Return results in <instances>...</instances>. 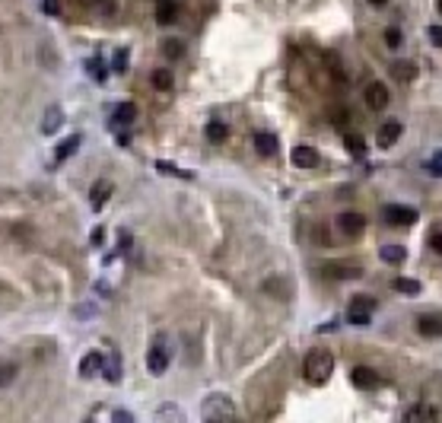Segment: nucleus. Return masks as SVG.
I'll list each match as a JSON object with an SVG mask.
<instances>
[{
  "label": "nucleus",
  "instance_id": "25",
  "mask_svg": "<svg viewBox=\"0 0 442 423\" xmlns=\"http://www.w3.org/2000/svg\"><path fill=\"white\" fill-rule=\"evenodd\" d=\"M156 420H179L181 423V420H185V410L175 408V404H165V408L156 414Z\"/></svg>",
  "mask_w": 442,
  "mask_h": 423
},
{
  "label": "nucleus",
  "instance_id": "16",
  "mask_svg": "<svg viewBox=\"0 0 442 423\" xmlns=\"http://www.w3.org/2000/svg\"><path fill=\"white\" fill-rule=\"evenodd\" d=\"M417 328H420V334H423V338H439V331H442V328H439V315H436V312H433V315H420L417 318Z\"/></svg>",
  "mask_w": 442,
  "mask_h": 423
},
{
  "label": "nucleus",
  "instance_id": "3",
  "mask_svg": "<svg viewBox=\"0 0 442 423\" xmlns=\"http://www.w3.org/2000/svg\"><path fill=\"white\" fill-rule=\"evenodd\" d=\"M204 417H207V420H226V417H236L233 401L223 398V395H210L207 404H204Z\"/></svg>",
  "mask_w": 442,
  "mask_h": 423
},
{
  "label": "nucleus",
  "instance_id": "40",
  "mask_svg": "<svg viewBox=\"0 0 442 423\" xmlns=\"http://www.w3.org/2000/svg\"><path fill=\"white\" fill-rule=\"evenodd\" d=\"M369 3H373V7H382V3H388V0H369Z\"/></svg>",
  "mask_w": 442,
  "mask_h": 423
},
{
  "label": "nucleus",
  "instance_id": "39",
  "mask_svg": "<svg viewBox=\"0 0 442 423\" xmlns=\"http://www.w3.org/2000/svg\"><path fill=\"white\" fill-rule=\"evenodd\" d=\"M347 147H350V150H357V153H363V140H360V137H347Z\"/></svg>",
  "mask_w": 442,
  "mask_h": 423
},
{
  "label": "nucleus",
  "instance_id": "24",
  "mask_svg": "<svg viewBox=\"0 0 442 423\" xmlns=\"http://www.w3.org/2000/svg\"><path fill=\"white\" fill-rule=\"evenodd\" d=\"M86 67H90V76H92V80H99V83L108 76V70H105V64L99 58H90V60H86Z\"/></svg>",
  "mask_w": 442,
  "mask_h": 423
},
{
  "label": "nucleus",
  "instance_id": "17",
  "mask_svg": "<svg viewBox=\"0 0 442 423\" xmlns=\"http://www.w3.org/2000/svg\"><path fill=\"white\" fill-rule=\"evenodd\" d=\"M102 376L108 379L112 385H115V382H121V360H118V354H112L108 360L102 356Z\"/></svg>",
  "mask_w": 442,
  "mask_h": 423
},
{
  "label": "nucleus",
  "instance_id": "31",
  "mask_svg": "<svg viewBox=\"0 0 442 423\" xmlns=\"http://www.w3.org/2000/svg\"><path fill=\"white\" fill-rule=\"evenodd\" d=\"M156 169H159V172H163V175H181V179H191V175H188V172H181L179 166H172V163H165V159H159V163H156Z\"/></svg>",
  "mask_w": 442,
  "mask_h": 423
},
{
  "label": "nucleus",
  "instance_id": "34",
  "mask_svg": "<svg viewBox=\"0 0 442 423\" xmlns=\"http://www.w3.org/2000/svg\"><path fill=\"white\" fill-rule=\"evenodd\" d=\"M42 10H45L48 16H60V0H45V3H42Z\"/></svg>",
  "mask_w": 442,
  "mask_h": 423
},
{
  "label": "nucleus",
  "instance_id": "15",
  "mask_svg": "<svg viewBox=\"0 0 442 423\" xmlns=\"http://www.w3.org/2000/svg\"><path fill=\"white\" fill-rule=\"evenodd\" d=\"M60 124H64V112H60V106H51L42 118V134H54Z\"/></svg>",
  "mask_w": 442,
  "mask_h": 423
},
{
  "label": "nucleus",
  "instance_id": "29",
  "mask_svg": "<svg viewBox=\"0 0 442 423\" xmlns=\"http://www.w3.org/2000/svg\"><path fill=\"white\" fill-rule=\"evenodd\" d=\"M16 379V366L13 363H0V388H7Z\"/></svg>",
  "mask_w": 442,
  "mask_h": 423
},
{
  "label": "nucleus",
  "instance_id": "11",
  "mask_svg": "<svg viewBox=\"0 0 442 423\" xmlns=\"http://www.w3.org/2000/svg\"><path fill=\"white\" fill-rule=\"evenodd\" d=\"M366 106L373 108V112L385 108V106H388V90H385L382 83H369L366 86Z\"/></svg>",
  "mask_w": 442,
  "mask_h": 423
},
{
  "label": "nucleus",
  "instance_id": "12",
  "mask_svg": "<svg viewBox=\"0 0 442 423\" xmlns=\"http://www.w3.org/2000/svg\"><path fill=\"white\" fill-rule=\"evenodd\" d=\"M108 194H112V181H108V179L96 181V185L90 188V204H92V210H102L105 201H108Z\"/></svg>",
  "mask_w": 442,
  "mask_h": 423
},
{
  "label": "nucleus",
  "instance_id": "38",
  "mask_svg": "<svg viewBox=\"0 0 442 423\" xmlns=\"http://www.w3.org/2000/svg\"><path fill=\"white\" fill-rule=\"evenodd\" d=\"M429 42H433V45H442V29H439V26H429Z\"/></svg>",
  "mask_w": 442,
  "mask_h": 423
},
{
  "label": "nucleus",
  "instance_id": "21",
  "mask_svg": "<svg viewBox=\"0 0 442 423\" xmlns=\"http://www.w3.org/2000/svg\"><path fill=\"white\" fill-rule=\"evenodd\" d=\"M382 261H388V265H401L404 261V245H382Z\"/></svg>",
  "mask_w": 442,
  "mask_h": 423
},
{
  "label": "nucleus",
  "instance_id": "6",
  "mask_svg": "<svg viewBox=\"0 0 442 423\" xmlns=\"http://www.w3.org/2000/svg\"><path fill=\"white\" fill-rule=\"evenodd\" d=\"M350 382L357 388H363V392H369V388L379 385V372L369 370V366H353V370H350Z\"/></svg>",
  "mask_w": 442,
  "mask_h": 423
},
{
  "label": "nucleus",
  "instance_id": "19",
  "mask_svg": "<svg viewBox=\"0 0 442 423\" xmlns=\"http://www.w3.org/2000/svg\"><path fill=\"white\" fill-rule=\"evenodd\" d=\"M137 121V106L134 102H121L118 108H115V124H134Z\"/></svg>",
  "mask_w": 442,
  "mask_h": 423
},
{
  "label": "nucleus",
  "instance_id": "26",
  "mask_svg": "<svg viewBox=\"0 0 442 423\" xmlns=\"http://www.w3.org/2000/svg\"><path fill=\"white\" fill-rule=\"evenodd\" d=\"M153 86L163 90V92H169L172 90V74H169V70H156V74H153Z\"/></svg>",
  "mask_w": 442,
  "mask_h": 423
},
{
  "label": "nucleus",
  "instance_id": "9",
  "mask_svg": "<svg viewBox=\"0 0 442 423\" xmlns=\"http://www.w3.org/2000/svg\"><path fill=\"white\" fill-rule=\"evenodd\" d=\"M252 144H255V150L261 153V156H277V150H280L277 134H268V131H261V134L252 137Z\"/></svg>",
  "mask_w": 442,
  "mask_h": 423
},
{
  "label": "nucleus",
  "instance_id": "10",
  "mask_svg": "<svg viewBox=\"0 0 442 423\" xmlns=\"http://www.w3.org/2000/svg\"><path fill=\"white\" fill-rule=\"evenodd\" d=\"M293 163H296L300 169H315V166H318V150L309 147V144L296 147V150H293Z\"/></svg>",
  "mask_w": 442,
  "mask_h": 423
},
{
  "label": "nucleus",
  "instance_id": "14",
  "mask_svg": "<svg viewBox=\"0 0 442 423\" xmlns=\"http://www.w3.org/2000/svg\"><path fill=\"white\" fill-rule=\"evenodd\" d=\"M175 16H179V7H175V0H156V19L163 26H172Z\"/></svg>",
  "mask_w": 442,
  "mask_h": 423
},
{
  "label": "nucleus",
  "instance_id": "13",
  "mask_svg": "<svg viewBox=\"0 0 442 423\" xmlns=\"http://www.w3.org/2000/svg\"><path fill=\"white\" fill-rule=\"evenodd\" d=\"M102 372V354H86L80 360V376L83 379H96Z\"/></svg>",
  "mask_w": 442,
  "mask_h": 423
},
{
  "label": "nucleus",
  "instance_id": "1",
  "mask_svg": "<svg viewBox=\"0 0 442 423\" xmlns=\"http://www.w3.org/2000/svg\"><path fill=\"white\" fill-rule=\"evenodd\" d=\"M331 370H334V356H331V350H312V354L306 356V379L312 382V385L328 382Z\"/></svg>",
  "mask_w": 442,
  "mask_h": 423
},
{
  "label": "nucleus",
  "instance_id": "36",
  "mask_svg": "<svg viewBox=\"0 0 442 423\" xmlns=\"http://www.w3.org/2000/svg\"><path fill=\"white\" fill-rule=\"evenodd\" d=\"M112 420H118V423H134V414H131V410H115Z\"/></svg>",
  "mask_w": 442,
  "mask_h": 423
},
{
  "label": "nucleus",
  "instance_id": "32",
  "mask_svg": "<svg viewBox=\"0 0 442 423\" xmlns=\"http://www.w3.org/2000/svg\"><path fill=\"white\" fill-rule=\"evenodd\" d=\"M427 172L433 175V179H439V175H442V156H439V150H436V153H433V159L427 163Z\"/></svg>",
  "mask_w": 442,
  "mask_h": 423
},
{
  "label": "nucleus",
  "instance_id": "23",
  "mask_svg": "<svg viewBox=\"0 0 442 423\" xmlns=\"http://www.w3.org/2000/svg\"><path fill=\"white\" fill-rule=\"evenodd\" d=\"M395 290H398V293H407V296H417V293H420V280L398 277V280H395Z\"/></svg>",
  "mask_w": 442,
  "mask_h": 423
},
{
  "label": "nucleus",
  "instance_id": "37",
  "mask_svg": "<svg viewBox=\"0 0 442 423\" xmlns=\"http://www.w3.org/2000/svg\"><path fill=\"white\" fill-rule=\"evenodd\" d=\"M429 245H433V251H442V233H439V226H436L433 235H429Z\"/></svg>",
  "mask_w": 442,
  "mask_h": 423
},
{
  "label": "nucleus",
  "instance_id": "20",
  "mask_svg": "<svg viewBox=\"0 0 442 423\" xmlns=\"http://www.w3.org/2000/svg\"><path fill=\"white\" fill-rule=\"evenodd\" d=\"M226 134H229V128H226L223 121H210V124H207V140H210V144H223Z\"/></svg>",
  "mask_w": 442,
  "mask_h": 423
},
{
  "label": "nucleus",
  "instance_id": "35",
  "mask_svg": "<svg viewBox=\"0 0 442 423\" xmlns=\"http://www.w3.org/2000/svg\"><path fill=\"white\" fill-rule=\"evenodd\" d=\"M417 417H436V410H429V408H414V410H407V420H417Z\"/></svg>",
  "mask_w": 442,
  "mask_h": 423
},
{
  "label": "nucleus",
  "instance_id": "4",
  "mask_svg": "<svg viewBox=\"0 0 442 423\" xmlns=\"http://www.w3.org/2000/svg\"><path fill=\"white\" fill-rule=\"evenodd\" d=\"M373 309H375V299L357 296V299L350 302V309H347V318H350L353 325H369V322H373Z\"/></svg>",
  "mask_w": 442,
  "mask_h": 423
},
{
  "label": "nucleus",
  "instance_id": "8",
  "mask_svg": "<svg viewBox=\"0 0 442 423\" xmlns=\"http://www.w3.org/2000/svg\"><path fill=\"white\" fill-rule=\"evenodd\" d=\"M404 134V124L401 121H385V124H379V147H395L398 137Z\"/></svg>",
  "mask_w": 442,
  "mask_h": 423
},
{
  "label": "nucleus",
  "instance_id": "2",
  "mask_svg": "<svg viewBox=\"0 0 442 423\" xmlns=\"http://www.w3.org/2000/svg\"><path fill=\"white\" fill-rule=\"evenodd\" d=\"M169 360H172V354L165 347V338H156V344H153L150 354H147V370H150L153 376H163V372L169 370Z\"/></svg>",
  "mask_w": 442,
  "mask_h": 423
},
{
  "label": "nucleus",
  "instance_id": "5",
  "mask_svg": "<svg viewBox=\"0 0 442 423\" xmlns=\"http://www.w3.org/2000/svg\"><path fill=\"white\" fill-rule=\"evenodd\" d=\"M382 217L391 226H411L414 219H417V210H414V207H404V204H388L382 210Z\"/></svg>",
  "mask_w": 442,
  "mask_h": 423
},
{
  "label": "nucleus",
  "instance_id": "30",
  "mask_svg": "<svg viewBox=\"0 0 442 423\" xmlns=\"http://www.w3.org/2000/svg\"><path fill=\"white\" fill-rule=\"evenodd\" d=\"M112 70H115V74H128V51H115Z\"/></svg>",
  "mask_w": 442,
  "mask_h": 423
},
{
  "label": "nucleus",
  "instance_id": "33",
  "mask_svg": "<svg viewBox=\"0 0 442 423\" xmlns=\"http://www.w3.org/2000/svg\"><path fill=\"white\" fill-rule=\"evenodd\" d=\"M401 38H404V35H401V29H388V32H385V45L398 48V45H401Z\"/></svg>",
  "mask_w": 442,
  "mask_h": 423
},
{
  "label": "nucleus",
  "instance_id": "28",
  "mask_svg": "<svg viewBox=\"0 0 442 423\" xmlns=\"http://www.w3.org/2000/svg\"><path fill=\"white\" fill-rule=\"evenodd\" d=\"M328 274H331V277H360V267H357V265H344V267H341V265H334V267H328Z\"/></svg>",
  "mask_w": 442,
  "mask_h": 423
},
{
  "label": "nucleus",
  "instance_id": "27",
  "mask_svg": "<svg viewBox=\"0 0 442 423\" xmlns=\"http://www.w3.org/2000/svg\"><path fill=\"white\" fill-rule=\"evenodd\" d=\"M163 51H165V58H181L185 54V45H181L179 38H165V45H163Z\"/></svg>",
  "mask_w": 442,
  "mask_h": 423
},
{
  "label": "nucleus",
  "instance_id": "18",
  "mask_svg": "<svg viewBox=\"0 0 442 423\" xmlns=\"http://www.w3.org/2000/svg\"><path fill=\"white\" fill-rule=\"evenodd\" d=\"M80 140L83 137L80 134H74V137H67V140H60V147L54 150V156H58V163H64V159H70L76 150H80Z\"/></svg>",
  "mask_w": 442,
  "mask_h": 423
},
{
  "label": "nucleus",
  "instance_id": "22",
  "mask_svg": "<svg viewBox=\"0 0 442 423\" xmlns=\"http://www.w3.org/2000/svg\"><path fill=\"white\" fill-rule=\"evenodd\" d=\"M391 74H395L398 80L404 83V80H414V76H417V70H414V64H411V60H398L395 67H391Z\"/></svg>",
  "mask_w": 442,
  "mask_h": 423
},
{
  "label": "nucleus",
  "instance_id": "7",
  "mask_svg": "<svg viewBox=\"0 0 442 423\" xmlns=\"http://www.w3.org/2000/svg\"><path fill=\"white\" fill-rule=\"evenodd\" d=\"M338 226H341V233H344V235H360L363 229H366V219H363V213L347 210V213H341V217H338Z\"/></svg>",
  "mask_w": 442,
  "mask_h": 423
}]
</instances>
